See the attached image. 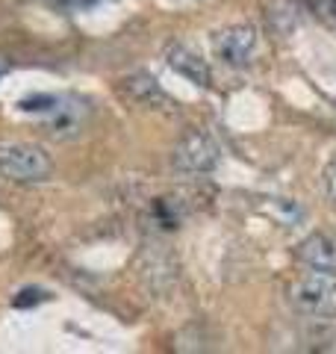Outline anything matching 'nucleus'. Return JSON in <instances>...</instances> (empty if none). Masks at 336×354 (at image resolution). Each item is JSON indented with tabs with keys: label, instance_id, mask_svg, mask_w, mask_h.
Masks as SVG:
<instances>
[{
	"label": "nucleus",
	"instance_id": "obj_1",
	"mask_svg": "<svg viewBox=\"0 0 336 354\" xmlns=\"http://www.w3.org/2000/svg\"><path fill=\"white\" fill-rule=\"evenodd\" d=\"M289 304L312 319L336 316V272L310 269L289 283Z\"/></svg>",
	"mask_w": 336,
	"mask_h": 354
},
{
	"label": "nucleus",
	"instance_id": "obj_2",
	"mask_svg": "<svg viewBox=\"0 0 336 354\" xmlns=\"http://www.w3.org/2000/svg\"><path fill=\"white\" fill-rule=\"evenodd\" d=\"M0 174L15 183H41L53 174V160L39 145L3 142L0 145Z\"/></svg>",
	"mask_w": 336,
	"mask_h": 354
},
{
	"label": "nucleus",
	"instance_id": "obj_3",
	"mask_svg": "<svg viewBox=\"0 0 336 354\" xmlns=\"http://www.w3.org/2000/svg\"><path fill=\"white\" fill-rule=\"evenodd\" d=\"M221 148L207 130H189L171 151V169L183 177H204L218 165Z\"/></svg>",
	"mask_w": 336,
	"mask_h": 354
},
{
	"label": "nucleus",
	"instance_id": "obj_4",
	"mask_svg": "<svg viewBox=\"0 0 336 354\" xmlns=\"http://www.w3.org/2000/svg\"><path fill=\"white\" fill-rule=\"evenodd\" d=\"M21 106L48 118L56 139H74L86 121V104L74 95H41L36 101H24Z\"/></svg>",
	"mask_w": 336,
	"mask_h": 354
},
{
	"label": "nucleus",
	"instance_id": "obj_5",
	"mask_svg": "<svg viewBox=\"0 0 336 354\" xmlns=\"http://www.w3.org/2000/svg\"><path fill=\"white\" fill-rule=\"evenodd\" d=\"M260 50V32L254 24H227L212 32V53L227 68H248Z\"/></svg>",
	"mask_w": 336,
	"mask_h": 354
},
{
	"label": "nucleus",
	"instance_id": "obj_6",
	"mask_svg": "<svg viewBox=\"0 0 336 354\" xmlns=\"http://www.w3.org/2000/svg\"><path fill=\"white\" fill-rule=\"evenodd\" d=\"M298 260L307 269L336 272V230H316L298 245Z\"/></svg>",
	"mask_w": 336,
	"mask_h": 354
},
{
	"label": "nucleus",
	"instance_id": "obj_7",
	"mask_svg": "<svg viewBox=\"0 0 336 354\" xmlns=\"http://www.w3.org/2000/svg\"><path fill=\"white\" fill-rule=\"evenodd\" d=\"M165 62L171 65L180 77H186L189 83H195V86H207L209 83V68H207L204 57H200L198 50L189 48V44H180V41L171 44L168 53H165Z\"/></svg>",
	"mask_w": 336,
	"mask_h": 354
},
{
	"label": "nucleus",
	"instance_id": "obj_8",
	"mask_svg": "<svg viewBox=\"0 0 336 354\" xmlns=\"http://www.w3.org/2000/svg\"><path fill=\"white\" fill-rule=\"evenodd\" d=\"M121 92L130 104L136 106H148V109H168L171 106V97H168L160 86L153 83V77L148 74H133L121 83Z\"/></svg>",
	"mask_w": 336,
	"mask_h": 354
},
{
	"label": "nucleus",
	"instance_id": "obj_9",
	"mask_svg": "<svg viewBox=\"0 0 336 354\" xmlns=\"http://www.w3.org/2000/svg\"><path fill=\"white\" fill-rule=\"evenodd\" d=\"M321 189L324 195H328V201L336 207V157L324 165V171H321Z\"/></svg>",
	"mask_w": 336,
	"mask_h": 354
},
{
	"label": "nucleus",
	"instance_id": "obj_10",
	"mask_svg": "<svg viewBox=\"0 0 336 354\" xmlns=\"http://www.w3.org/2000/svg\"><path fill=\"white\" fill-rule=\"evenodd\" d=\"M312 9H316V15L321 21H328L336 30V0H312Z\"/></svg>",
	"mask_w": 336,
	"mask_h": 354
},
{
	"label": "nucleus",
	"instance_id": "obj_11",
	"mask_svg": "<svg viewBox=\"0 0 336 354\" xmlns=\"http://www.w3.org/2000/svg\"><path fill=\"white\" fill-rule=\"evenodd\" d=\"M3 74H6V62H3V59H0V77H3Z\"/></svg>",
	"mask_w": 336,
	"mask_h": 354
}]
</instances>
